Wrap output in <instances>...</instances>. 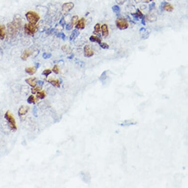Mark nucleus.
I'll return each mask as SVG.
<instances>
[{"mask_svg": "<svg viewBox=\"0 0 188 188\" xmlns=\"http://www.w3.org/2000/svg\"><path fill=\"white\" fill-rule=\"evenodd\" d=\"M26 17L29 23L31 25H35L40 19L39 15L34 11H29L26 14Z\"/></svg>", "mask_w": 188, "mask_h": 188, "instance_id": "1", "label": "nucleus"}, {"mask_svg": "<svg viewBox=\"0 0 188 188\" xmlns=\"http://www.w3.org/2000/svg\"><path fill=\"white\" fill-rule=\"evenodd\" d=\"M4 118L8 123L10 128L13 130H17V125L15 120L9 111H7L4 114Z\"/></svg>", "mask_w": 188, "mask_h": 188, "instance_id": "2", "label": "nucleus"}, {"mask_svg": "<svg viewBox=\"0 0 188 188\" xmlns=\"http://www.w3.org/2000/svg\"><path fill=\"white\" fill-rule=\"evenodd\" d=\"M116 25L117 28L120 30H124L128 27V23L127 20L123 18H117L116 21Z\"/></svg>", "mask_w": 188, "mask_h": 188, "instance_id": "3", "label": "nucleus"}, {"mask_svg": "<svg viewBox=\"0 0 188 188\" xmlns=\"http://www.w3.org/2000/svg\"><path fill=\"white\" fill-rule=\"evenodd\" d=\"M25 31L29 35L34 34L37 31L38 27L35 25H31L30 23L26 24L24 26Z\"/></svg>", "mask_w": 188, "mask_h": 188, "instance_id": "4", "label": "nucleus"}, {"mask_svg": "<svg viewBox=\"0 0 188 188\" xmlns=\"http://www.w3.org/2000/svg\"><path fill=\"white\" fill-rule=\"evenodd\" d=\"M74 7V4L73 2H69L64 3L62 6V11L63 14H66L71 10Z\"/></svg>", "mask_w": 188, "mask_h": 188, "instance_id": "5", "label": "nucleus"}, {"mask_svg": "<svg viewBox=\"0 0 188 188\" xmlns=\"http://www.w3.org/2000/svg\"><path fill=\"white\" fill-rule=\"evenodd\" d=\"M94 54V51L91 49L90 47L88 45H86L84 47V55L86 57H91Z\"/></svg>", "mask_w": 188, "mask_h": 188, "instance_id": "6", "label": "nucleus"}, {"mask_svg": "<svg viewBox=\"0 0 188 188\" xmlns=\"http://www.w3.org/2000/svg\"><path fill=\"white\" fill-rule=\"evenodd\" d=\"M85 27V19L84 18H82L79 20L75 26L77 29H83Z\"/></svg>", "mask_w": 188, "mask_h": 188, "instance_id": "7", "label": "nucleus"}, {"mask_svg": "<svg viewBox=\"0 0 188 188\" xmlns=\"http://www.w3.org/2000/svg\"><path fill=\"white\" fill-rule=\"evenodd\" d=\"M102 35L104 37H106L109 34V30L108 26L106 24H103L100 27Z\"/></svg>", "mask_w": 188, "mask_h": 188, "instance_id": "8", "label": "nucleus"}, {"mask_svg": "<svg viewBox=\"0 0 188 188\" xmlns=\"http://www.w3.org/2000/svg\"><path fill=\"white\" fill-rule=\"evenodd\" d=\"M29 109V107L26 106H21L18 110V114L19 116H23L26 115Z\"/></svg>", "mask_w": 188, "mask_h": 188, "instance_id": "9", "label": "nucleus"}, {"mask_svg": "<svg viewBox=\"0 0 188 188\" xmlns=\"http://www.w3.org/2000/svg\"><path fill=\"white\" fill-rule=\"evenodd\" d=\"M35 77H32V78H29L25 80L26 82L32 88L35 87L36 86V82L35 81Z\"/></svg>", "mask_w": 188, "mask_h": 188, "instance_id": "10", "label": "nucleus"}, {"mask_svg": "<svg viewBox=\"0 0 188 188\" xmlns=\"http://www.w3.org/2000/svg\"><path fill=\"white\" fill-rule=\"evenodd\" d=\"M131 15L133 17L134 19L137 21H138L139 19H141L144 16L143 13L139 9L136 10V11L135 13L131 14Z\"/></svg>", "mask_w": 188, "mask_h": 188, "instance_id": "11", "label": "nucleus"}, {"mask_svg": "<svg viewBox=\"0 0 188 188\" xmlns=\"http://www.w3.org/2000/svg\"><path fill=\"white\" fill-rule=\"evenodd\" d=\"M80 34V32L77 29L74 30L72 31L71 34H70V36L69 37V39L70 40H73L75 39Z\"/></svg>", "mask_w": 188, "mask_h": 188, "instance_id": "12", "label": "nucleus"}, {"mask_svg": "<svg viewBox=\"0 0 188 188\" xmlns=\"http://www.w3.org/2000/svg\"><path fill=\"white\" fill-rule=\"evenodd\" d=\"M31 51L28 50H25L23 53H22V54L21 55V58L23 60H24V61H26L28 58L31 55Z\"/></svg>", "mask_w": 188, "mask_h": 188, "instance_id": "13", "label": "nucleus"}, {"mask_svg": "<svg viewBox=\"0 0 188 188\" xmlns=\"http://www.w3.org/2000/svg\"><path fill=\"white\" fill-rule=\"evenodd\" d=\"M48 82H49L50 84H51L53 86H54L55 87H58V88H60V81L58 79H49L48 80Z\"/></svg>", "mask_w": 188, "mask_h": 188, "instance_id": "14", "label": "nucleus"}, {"mask_svg": "<svg viewBox=\"0 0 188 188\" xmlns=\"http://www.w3.org/2000/svg\"><path fill=\"white\" fill-rule=\"evenodd\" d=\"M36 69L34 67H29L25 68V71L30 75H33L36 72Z\"/></svg>", "mask_w": 188, "mask_h": 188, "instance_id": "15", "label": "nucleus"}, {"mask_svg": "<svg viewBox=\"0 0 188 188\" xmlns=\"http://www.w3.org/2000/svg\"><path fill=\"white\" fill-rule=\"evenodd\" d=\"M89 39L91 41V42H97V43L99 44L101 42V39L100 38L98 37V36H97L96 35H91L90 38H89Z\"/></svg>", "mask_w": 188, "mask_h": 188, "instance_id": "16", "label": "nucleus"}, {"mask_svg": "<svg viewBox=\"0 0 188 188\" xmlns=\"http://www.w3.org/2000/svg\"><path fill=\"white\" fill-rule=\"evenodd\" d=\"M163 9L166 11L171 12L173 10L174 8L172 6V5H171V4H170L169 3H166V4H164L163 5Z\"/></svg>", "mask_w": 188, "mask_h": 188, "instance_id": "17", "label": "nucleus"}, {"mask_svg": "<svg viewBox=\"0 0 188 188\" xmlns=\"http://www.w3.org/2000/svg\"><path fill=\"white\" fill-rule=\"evenodd\" d=\"M45 96H46V94L44 91H39L36 93V97L39 99H42L45 98Z\"/></svg>", "mask_w": 188, "mask_h": 188, "instance_id": "18", "label": "nucleus"}, {"mask_svg": "<svg viewBox=\"0 0 188 188\" xmlns=\"http://www.w3.org/2000/svg\"><path fill=\"white\" fill-rule=\"evenodd\" d=\"M5 37L4 26L2 25L0 26V39H3Z\"/></svg>", "mask_w": 188, "mask_h": 188, "instance_id": "19", "label": "nucleus"}, {"mask_svg": "<svg viewBox=\"0 0 188 188\" xmlns=\"http://www.w3.org/2000/svg\"><path fill=\"white\" fill-rule=\"evenodd\" d=\"M27 102L29 104H31V103L34 104L35 102V98L34 95L32 94L30 95L27 99Z\"/></svg>", "mask_w": 188, "mask_h": 188, "instance_id": "20", "label": "nucleus"}, {"mask_svg": "<svg viewBox=\"0 0 188 188\" xmlns=\"http://www.w3.org/2000/svg\"><path fill=\"white\" fill-rule=\"evenodd\" d=\"M101 31L100 29V25L99 23H96L95 25L94 26V32L95 33H99L100 31Z\"/></svg>", "mask_w": 188, "mask_h": 188, "instance_id": "21", "label": "nucleus"}, {"mask_svg": "<svg viewBox=\"0 0 188 188\" xmlns=\"http://www.w3.org/2000/svg\"><path fill=\"white\" fill-rule=\"evenodd\" d=\"M112 11L114 12H115L117 15H118V14L119 13V12L120 11V7L117 5H114L113 6H112Z\"/></svg>", "mask_w": 188, "mask_h": 188, "instance_id": "22", "label": "nucleus"}, {"mask_svg": "<svg viewBox=\"0 0 188 188\" xmlns=\"http://www.w3.org/2000/svg\"><path fill=\"white\" fill-rule=\"evenodd\" d=\"M78 21V16L77 15H74L72 17L71 19V22L70 23L73 26L75 24L77 23Z\"/></svg>", "mask_w": 188, "mask_h": 188, "instance_id": "23", "label": "nucleus"}, {"mask_svg": "<svg viewBox=\"0 0 188 188\" xmlns=\"http://www.w3.org/2000/svg\"><path fill=\"white\" fill-rule=\"evenodd\" d=\"M100 47L103 49H107L109 48V45L105 42H101L99 44Z\"/></svg>", "mask_w": 188, "mask_h": 188, "instance_id": "24", "label": "nucleus"}, {"mask_svg": "<svg viewBox=\"0 0 188 188\" xmlns=\"http://www.w3.org/2000/svg\"><path fill=\"white\" fill-rule=\"evenodd\" d=\"M51 72H52L51 70L49 69H46L43 71V72H42V74L45 75L47 77L51 73Z\"/></svg>", "mask_w": 188, "mask_h": 188, "instance_id": "25", "label": "nucleus"}, {"mask_svg": "<svg viewBox=\"0 0 188 188\" xmlns=\"http://www.w3.org/2000/svg\"><path fill=\"white\" fill-rule=\"evenodd\" d=\"M41 89V88H39V87H35L31 89V92L32 94H35V93H36L38 91H40Z\"/></svg>", "mask_w": 188, "mask_h": 188, "instance_id": "26", "label": "nucleus"}, {"mask_svg": "<svg viewBox=\"0 0 188 188\" xmlns=\"http://www.w3.org/2000/svg\"><path fill=\"white\" fill-rule=\"evenodd\" d=\"M52 71L56 74H58L59 72V68L57 65H55L52 68Z\"/></svg>", "mask_w": 188, "mask_h": 188, "instance_id": "27", "label": "nucleus"}, {"mask_svg": "<svg viewBox=\"0 0 188 188\" xmlns=\"http://www.w3.org/2000/svg\"><path fill=\"white\" fill-rule=\"evenodd\" d=\"M52 56V54L51 53H44L42 55V57L44 59H47L50 58Z\"/></svg>", "mask_w": 188, "mask_h": 188, "instance_id": "28", "label": "nucleus"}, {"mask_svg": "<svg viewBox=\"0 0 188 188\" xmlns=\"http://www.w3.org/2000/svg\"><path fill=\"white\" fill-rule=\"evenodd\" d=\"M57 36L60 38H61L62 39L64 40V39L65 38V34L63 33V32H60L58 34H57Z\"/></svg>", "mask_w": 188, "mask_h": 188, "instance_id": "29", "label": "nucleus"}, {"mask_svg": "<svg viewBox=\"0 0 188 188\" xmlns=\"http://www.w3.org/2000/svg\"><path fill=\"white\" fill-rule=\"evenodd\" d=\"M73 27V26L71 25V23H69V24H67L66 25V30H70Z\"/></svg>", "mask_w": 188, "mask_h": 188, "instance_id": "30", "label": "nucleus"}, {"mask_svg": "<svg viewBox=\"0 0 188 188\" xmlns=\"http://www.w3.org/2000/svg\"><path fill=\"white\" fill-rule=\"evenodd\" d=\"M106 71H104L101 74V76L100 77V79H105V77H106Z\"/></svg>", "mask_w": 188, "mask_h": 188, "instance_id": "31", "label": "nucleus"}, {"mask_svg": "<svg viewBox=\"0 0 188 188\" xmlns=\"http://www.w3.org/2000/svg\"><path fill=\"white\" fill-rule=\"evenodd\" d=\"M141 23L144 26L146 25V20H145V17L144 16L141 18Z\"/></svg>", "mask_w": 188, "mask_h": 188, "instance_id": "32", "label": "nucleus"}, {"mask_svg": "<svg viewBox=\"0 0 188 188\" xmlns=\"http://www.w3.org/2000/svg\"><path fill=\"white\" fill-rule=\"evenodd\" d=\"M125 0H116L117 3L120 4H122L125 1Z\"/></svg>", "mask_w": 188, "mask_h": 188, "instance_id": "33", "label": "nucleus"}, {"mask_svg": "<svg viewBox=\"0 0 188 188\" xmlns=\"http://www.w3.org/2000/svg\"><path fill=\"white\" fill-rule=\"evenodd\" d=\"M60 24L61 25H62V26H63V25H64V24H65V21H64V20L63 18H62L61 19V20L60 21Z\"/></svg>", "mask_w": 188, "mask_h": 188, "instance_id": "34", "label": "nucleus"}, {"mask_svg": "<svg viewBox=\"0 0 188 188\" xmlns=\"http://www.w3.org/2000/svg\"><path fill=\"white\" fill-rule=\"evenodd\" d=\"M155 3H152V4H151V5H149V9H150V10H152V9L155 7Z\"/></svg>", "mask_w": 188, "mask_h": 188, "instance_id": "35", "label": "nucleus"}, {"mask_svg": "<svg viewBox=\"0 0 188 188\" xmlns=\"http://www.w3.org/2000/svg\"><path fill=\"white\" fill-rule=\"evenodd\" d=\"M146 31V30H145V29H144V28H141L140 29V30H139V31L140 32H141V31Z\"/></svg>", "mask_w": 188, "mask_h": 188, "instance_id": "36", "label": "nucleus"}, {"mask_svg": "<svg viewBox=\"0 0 188 188\" xmlns=\"http://www.w3.org/2000/svg\"><path fill=\"white\" fill-rule=\"evenodd\" d=\"M73 57H74V55H73V54H72L71 56H70L69 57H68L67 58L69 59H72L73 58Z\"/></svg>", "mask_w": 188, "mask_h": 188, "instance_id": "37", "label": "nucleus"}, {"mask_svg": "<svg viewBox=\"0 0 188 188\" xmlns=\"http://www.w3.org/2000/svg\"><path fill=\"white\" fill-rule=\"evenodd\" d=\"M38 83L39 84L42 85L43 84V82L42 81H38Z\"/></svg>", "mask_w": 188, "mask_h": 188, "instance_id": "38", "label": "nucleus"}, {"mask_svg": "<svg viewBox=\"0 0 188 188\" xmlns=\"http://www.w3.org/2000/svg\"><path fill=\"white\" fill-rule=\"evenodd\" d=\"M36 65L37 67H38V66H39V64L38 63H36Z\"/></svg>", "mask_w": 188, "mask_h": 188, "instance_id": "39", "label": "nucleus"}, {"mask_svg": "<svg viewBox=\"0 0 188 188\" xmlns=\"http://www.w3.org/2000/svg\"><path fill=\"white\" fill-rule=\"evenodd\" d=\"M150 1H152V0H150Z\"/></svg>", "mask_w": 188, "mask_h": 188, "instance_id": "40", "label": "nucleus"}]
</instances>
